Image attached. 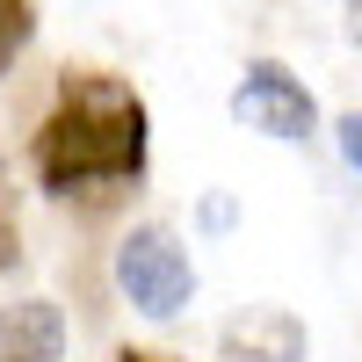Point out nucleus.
Masks as SVG:
<instances>
[{
  "mask_svg": "<svg viewBox=\"0 0 362 362\" xmlns=\"http://www.w3.org/2000/svg\"><path fill=\"white\" fill-rule=\"evenodd\" d=\"M37 174L51 196L95 189V181H138L145 174V102L124 80H66L51 124L37 131Z\"/></svg>",
  "mask_w": 362,
  "mask_h": 362,
  "instance_id": "obj_1",
  "label": "nucleus"
},
{
  "mask_svg": "<svg viewBox=\"0 0 362 362\" xmlns=\"http://www.w3.org/2000/svg\"><path fill=\"white\" fill-rule=\"evenodd\" d=\"M232 116H239L247 131H261V138H312V124H319L305 80L283 73L276 58H254V66L239 73V87H232Z\"/></svg>",
  "mask_w": 362,
  "mask_h": 362,
  "instance_id": "obj_3",
  "label": "nucleus"
},
{
  "mask_svg": "<svg viewBox=\"0 0 362 362\" xmlns=\"http://www.w3.org/2000/svg\"><path fill=\"white\" fill-rule=\"evenodd\" d=\"M29 44V0H0V66Z\"/></svg>",
  "mask_w": 362,
  "mask_h": 362,
  "instance_id": "obj_6",
  "label": "nucleus"
},
{
  "mask_svg": "<svg viewBox=\"0 0 362 362\" xmlns=\"http://www.w3.org/2000/svg\"><path fill=\"white\" fill-rule=\"evenodd\" d=\"M66 355V319L51 297L0 305V362H58Z\"/></svg>",
  "mask_w": 362,
  "mask_h": 362,
  "instance_id": "obj_5",
  "label": "nucleus"
},
{
  "mask_svg": "<svg viewBox=\"0 0 362 362\" xmlns=\"http://www.w3.org/2000/svg\"><path fill=\"white\" fill-rule=\"evenodd\" d=\"M124 362H153V355H124Z\"/></svg>",
  "mask_w": 362,
  "mask_h": 362,
  "instance_id": "obj_10",
  "label": "nucleus"
},
{
  "mask_svg": "<svg viewBox=\"0 0 362 362\" xmlns=\"http://www.w3.org/2000/svg\"><path fill=\"white\" fill-rule=\"evenodd\" d=\"M15 254H22V247H15V225H8V218H0V268H8Z\"/></svg>",
  "mask_w": 362,
  "mask_h": 362,
  "instance_id": "obj_8",
  "label": "nucleus"
},
{
  "mask_svg": "<svg viewBox=\"0 0 362 362\" xmlns=\"http://www.w3.org/2000/svg\"><path fill=\"white\" fill-rule=\"evenodd\" d=\"M341 153H348V167H362V109L341 116Z\"/></svg>",
  "mask_w": 362,
  "mask_h": 362,
  "instance_id": "obj_7",
  "label": "nucleus"
},
{
  "mask_svg": "<svg viewBox=\"0 0 362 362\" xmlns=\"http://www.w3.org/2000/svg\"><path fill=\"white\" fill-rule=\"evenodd\" d=\"M348 8H355V37H362V0H348Z\"/></svg>",
  "mask_w": 362,
  "mask_h": 362,
  "instance_id": "obj_9",
  "label": "nucleus"
},
{
  "mask_svg": "<svg viewBox=\"0 0 362 362\" xmlns=\"http://www.w3.org/2000/svg\"><path fill=\"white\" fill-rule=\"evenodd\" d=\"M116 283H124V297L145 319H174L196 297V268H189V254H181V239L167 225H138L116 247Z\"/></svg>",
  "mask_w": 362,
  "mask_h": 362,
  "instance_id": "obj_2",
  "label": "nucleus"
},
{
  "mask_svg": "<svg viewBox=\"0 0 362 362\" xmlns=\"http://www.w3.org/2000/svg\"><path fill=\"white\" fill-rule=\"evenodd\" d=\"M218 355L225 362H305V326L290 312H276V305H254V312H239L225 326Z\"/></svg>",
  "mask_w": 362,
  "mask_h": 362,
  "instance_id": "obj_4",
  "label": "nucleus"
}]
</instances>
